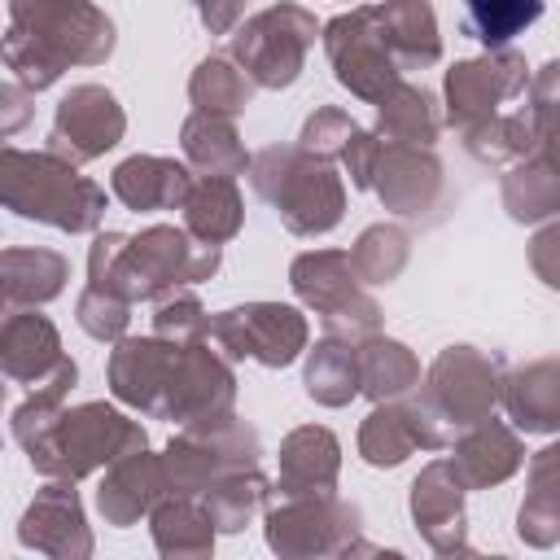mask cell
<instances>
[{"instance_id": "obj_23", "label": "cell", "mask_w": 560, "mask_h": 560, "mask_svg": "<svg viewBox=\"0 0 560 560\" xmlns=\"http://www.w3.org/2000/svg\"><path fill=\"white\" fill-rule=\"evenodd\" d=\"M280 468H284V490L289 494H298V490L315 494V486H328L332 472H337V442H332V433L328 429H298L284 442Z\"/></svg>"}, {"instance_id": "obj_11", "label": "cell", "mask_w": 560, "mask_h": 560, "mask_svg": "<svg viewBox=\"0 0 560 560\" xmlns=\"http://www.w3.org/2000/svg\"><path fill=\"white\" fill-rule=\"evenodd\" d=\"M293 289L324 311V324L332 332H363L359 319L350 311H363V315H376V302H368L359 289H354V276H350V254H302L293 262Z\"/></svg>"}, {"instance_id": "obj_14", "label": "cell", "mask_w": 560, "mask_h": 560, "mask_svg": "<svg viewBox=\"0 0 560 560\" xmlns=\"http://www.w3.org/2000/svg\"><path fill=\"white\" fill-rule=\"evenodd\" d=\"M372 175H376L381 201H389L398 214H420V210L429 206L433 188H438V162H433L429 153L420 158V153L407 149V144L389 149V153L381 158V166H372Z\"/></svg>"}, {"instance_id": "obj_12", "label": "cell", "mask_w": 560, "mask_h": 560, "mask_svg": "<svg viewBox=\"0 0 560 560\" xmlns=\"http://www.w3.org/2000/svg\"><path fill=\"white\" fill-rule=\"evenodd\" d=\"M122 136V109L105 88H74L57 105L52 153H70L74 162L105 153Z\"/></svg>"}, {"instance_id": "obj_1", "label": "cell", "mask_w": 560, "mask_h": 560, "mask_svg": "<svg viewBox=\"0 0 560 560\" xmlns=\"http://www.w3.org/2000/svg\"><path fill=\"white\" fill-rule=\"evenodd\" d=\"M114 394L171 420H214L232 402V372L197 346L122 341L109 363Z\"/></svg>"}, {"instance_id": "obj_18", "label": "cell", "mask_w": 560, "mask_h": 560, "mask_svg": "<svg viewBox=\"0 0 560 560\" xmlns=\"http://www.w3.org/2000/svg\"><path fill=\"white\" fill-rule=\"evenodd\" d=\"M455 472L468 481V486H486V481H503L508 472H516L521 464V442L503 429V424H481L459 442V455L451 459Z\"/></svg>"}, {"instance_id": "obj_21", "label": "cell", "mask_w": 560, "mask_h": 560, "mask_svg": "<svg viewBox=\"0 0 560 560\" xmlns=\"http://www.w3.org/2000/svg\"><path fill=\"white\" fill-rule=\"evenodd\" d=\"M411 512L424 525L429 542L438 538V529H451V538L459 547L464 512H459V472H455V464H429L424 468V477L416 481V494H411Z\"/></svg>"}, {"instance_id": "obj_30", "label": "cell", "mask_w": 560, "mask_h": 560, "mask_svg": "<svg viewBox=\"0 0 560 560\" xmlns=\"http://www.w3.org/2000/svg\"><path fill=\"white\" fill-rule=\"evenodd\" d=\"M503 197H508V210L516 219H547L556 210V197H560L556 192V166H551V158L542 153L538 162H529L516 175H508Z\"/></svg>"}, {"instance_id": "obj_25", "label": "cell", "mask_w": 560, "mask_h": 560, "mask_svg": "<svg viewBox=\"0 0 560 560\" xmlns=\"http://www.w3.org/2000/svg\"><path fill=\"white\" fill-rule=\"evenodd\" d=\"M542 13V0H464V26L486 48H503L512 35L534 26Z\"/></svg>"}, {"instance_id": "obj_29", "label": "cell", "mask_w": 560, "mask_h": 560, "mask_svg": "<svg viewBox=\"0 0 560 560\" xmlns=\"http://www.w3.org/2000/svg\"><path fill=\"white\" fill-rule=\"evenodd\" d=\"M66 525H83L79 499H74L70 486H48L31 503V512L22 521V542L26 547H39V551H52V534H66Z\"/></svg>"}, {"instance_id": "obj_36", "label": "cell", "mask_w": 560, "mask_h": 560, "mask_svg": "<svg viewBox=\"0 0 560 560\" xmlns=\"http://www.w3.org/2000/svg\"><path fill=\"white\" fill-rule=\"evenodd\" d=\"M354 131H359V127H354L346 114H337V109H319V114L306 122L302 140H306V149H319V153H341V149H346V140H350Z\"/></svg>"}, {"instance_id": "obj_3", "label": "cell", "mask_w": 560, "mask_h": 560, "mask_svg": "<svg viewBox=\"0 0 560 560\" xmlns=\"http://www.w3.org/2000/svg\"><path fill=\"white\" fill-rule=\"evenodd\" d=\"M0 206L22 219H39L66 232H83L101 219L105 197L92 179L74 175L57 153H18L0 149Z\"/></svg>"}, {"instance_id": "obj_32", "label": "cell", "mask_w": 560, "mask_h": 560, "mask_svg": "<svg viewBox=\"0 0 560 560\" xmlns=\"http://www.w3.org/2000/svg\"><path fill=\"white\" fill-rule=\"evenodd\" d=\"M407 258V241L398 228H368L354 245V267L368 280H389Z\"/></svg>"}, {"instance_id": "obj_35", "label": "cell", "mask_w": 560, "mask_h": 560, "mask_svg": "<svg viewBox=\"0 0 560 560\" xmlns=\"http://www.w3.org/2000/svg\"><path fill=\"white\" fill-rule=\"evenodd\" d=\"M158 337H175L179 346H188L192 337H201L210 324H206V315H201V306L192 302V298H175V302H162L158 306Z\"/></svg>"}, {"instance_id": "obj_9", "label": "cell", "mask_w": 560, "mask_h": 560, "mask_svg": "<svg viewBox=\"0 0 560 560\" xmlns=\"http://www.w3.org/2000/svg\"><path fill=\"white\" fill-rule=\"evenodd\" d=\"M0 368L13 381H31V389H44V398H61L66 385H74V363L61 359L52 324L35 311L13 315L0 328Z\"/></svg>"}, {"instance_id": "obj_22", "label": "cell", "mask_w": 560, "mask_h": 560, "mask_svg": "<svg viewBox=\"0 0 560 560\" xmlns=\"http://www.w3.org/2000/svg\"><path fill=\"white\" fill-rule=\"evenodd\" d=\"M508 411L516 416L521 429L529 433H547L556 429V411H560V385H556V363L542 359L525 372H516L508 381Z\"/></svg>"}, {"instance_id": "obj_19", "label": "cell", "mask_w": 560, "mask_h": 560, "mask_svg": "<svg viewBox=\"0 0 560 560\" xmlns=\"http://www.w3.org/2000/svg\"><path fill=\"white\" fill-rule=\"evenodd\" d=\"M66 258L48 249H4L0 254V293L9 302H48L61 293Z\"/></svg>"}, {"instance_id": "obj_38", "label": "cell", "mask_w": 560, "mask_h": 560, "mask_svg": "<svg viewBox=\"0 0 560 560\" xmlns=\"http://www.w3.org/2000/svg\"><path fill=\"white\" fill-rule=\"evenodd\" d=\"M44 4H57V0H13V18L18 13H31V9H44Z\"/></svg>"}, {"instance_id": "obj_16", "label": "cell", "mask_w": 560, "mask_h": 560, "mask_svg": "<svg viewBox=\"0 0 560 560\" xmlns=\"http://www.w3.org/2000/svg\"><path fill=\"white\" fill-rule=\"evenodd\" d=\"M376 18H381V35L398 66L438 61L442 44H438V26H433V9L424 0H389L385 9H376Z\"/></svg>"}, {"instance_id": "obj_15", "label": "cell", "mask_w": 560, "mask_h": 560, "mask_svg": "<svg viewBox=\"0 0 560 560\" xmlns=\"http://www.w3.org/2000/svg\"><path fill=\"white\" fill-rule=\"evenodd\" d=\"M158 490H162V464L149 459L144 446H140V451H127L122 455V464L101 481V494L96 499H101V512L114 525H131L158 499Z\"/></svg>"}, {"instance_id": "obj_27", "label": "cell", "mask_w": 560, "mask_h": 560, "mask_svg": "<svg viewBox=\"0 0 560 560\" xmlns=\"http://www.w3.org/2000/svg\"><path fill=\"white\" fill-rule=\"evenodd\" d=\"M306 389H311V398H319L328 407H341L359 389V354L350 346H341V341H324L311 354Z\"/></svg>"}, {"instance_id": "obj_10", "label": "cell", "mask_w": 560, "mask_h": 560, "mask_svg": "<svg viewBox=\"0 0 560 560\" xmlns=\"http://www.w3.org/2000/svg\"><path fill=\"white\" fill-rule=\"evenodd\" d=\"M521 88H529L525 79V61L516 52H494L481 61H459L446 74V101H451V118L464 127H477L494 114L499 101L516 96Z\"/></svg>"}, {"instance_id": "obj_33", "label": "cell", "mask_w": 560, "mask_h": 560, "mask_svg": "<svg viewBox=\"0 0 560 560\" xmlns=\"http://www.w3.org/2000/svg\"><path fill=\"white\" fill-rule=\"evenodd\" d=\"M192 529H210V516L206 512H197V508H188V503H166V508H158V516H153V534H158V547L171 556V551H210V547H201L197 538H188Z\"/></svg>"}, {"instance_id": "obj_24", "label": "cell", "mask_w": 560, "mask_h": 560, "mask_svg": "<svg viewBox=\"0 0 560 560\" xmlns=\"http://www.w3.org/2000/svg\"><path fill=\"white\" fill-rule=\"evenodd\" d=\"M184 149L197 166H206L210 175H228L232 171H245V149L236 144V131L228 118H214V114H192L184 122Z\"/></svg>"}, {"instance_id": "obj_2", "label": "cell", "mask_w": 560, "mask_h": 560, "mask_svg": "<svg viewBox=\"0 0 560 560\" xmlns=\"http://www.w3.org/2000/svg\"><path fill=\"white\" fill-rule=\"evenodd\" d=\"M52 402L57 398H35V402L18 407V416H13L18 442L31 451V464L44 472L83 477L101 459H114V455L144 446V429L131 424L127 416L101 407V402L79 407L70 416H57Z\"/></svg>"}, {"instance_id": "obj_20", "label": "cell", "mask_w": 560, "mask_h": 560, "mask_svg": "<svg viewBox=\"0 0 560 560\" xmlns=\"http://www.w3.org/2000/svg\"><path fill=\"white\" fill-rule=\"evenodd\" d=\"M184 210H188V228L206 245H219L241 228V197L228 175H206L201 184H192L184 197Z\"/></svg>"}, {"instance_id": "obj_28", "label": "cell", "mask_w": 560, "mask_h": 560, "mask_svg": "<svg viewBox=\"0 0 560 560\" xmlns=\"http://www.w3.org/2000/svg\"><path fill=\"white\" fill-rule=\"evenodd\" d=\"M416 372H420L416 359L398 341H372L368 350H359V385L372 398H394V394L411 389Z\"/></svg>"}, {"instance_id": "obj_37", "label": "cell", "mask_w": 560, "mask_h": 560, "mask_svg": "<svg viewBox=\"0 0 560 560\" xmlns=\"http://www.w3.org/2000/svg\"><path fill=\"white\" fill-rule=\"evenodd\" d=\"M26 118H31L26 96H22L18 88H0V140H4V136H13V131H22V127H26Z\"/></svg>"}, {"instance_id": "obj_7", "label": "cell", "mask_w": 560, "mask_h": 560, "mask_svg": "<svg viewBox=\"0 0 560 560\" xmlns=\"http://www.w3.org/2000/svg\"><path fill=\"white\" fill-rule=\"evenodd\" d=\"M324 44H328V57L337 66V79L350 92H359L368 101H385L398 88V61H394L385 35L372 31V9H359L350 18L328 22Z\"/></svg>"}, {"instance_id": "obj_31", "label": "cell", "mask_w": 560, "mask_h": 560, "mask_svg": "<svg viewBox=\"0 0 560 560\" xmlns=\"http://www.w3.org/2000/svg\"><path fill=\"white\" fill-rule=\"evenodd\" d=\"M192 101L206 109V114H236L245 101H249V79L245 70H232L223 57L206 61L192 79Z\"/></svg>"}, {"instance_id": "obj_39", "label": "cell", "mask_w": 560, "mask_h": 560, "mask_svg": "<svg viewBox=\"0 0 560 560\" xmlns=\"http://www.w3.org/2000/svg\"><path fill=\"white\" fill-rule=\"evenodd\" d=\"M0 311H9V298H4V293H0Z\"/></svg>"}, {"instance_id": "obj_34", "label": "cell", "mask_w": 560, "mask_h": 560, "mask_svg": "<svg viewBox=\"0 0 560 560\" xmlns=\"http://www.w3.org/2000/svg\"><path fill=\"white\" fill-rule=\"evenodd\" d=\"M79 324L92 332V337H118L127 328V302L114 298V293H101V289H88L83 302H79Z\"/></svg>"}, {"instance_id": "obj_17", "label": "cell", "mask_w": 560, "mask_h": 560, "mask_svg": "<svg viewBox=\"0 0 560 560\" xmlns=\"http://www.w3.org/2000/svg\"><path fill=\"white\" fill-rule=\"evenodd\" d=\"M359 446H363V459L368 464H398L407 459L416 446H438V433L429 429V420L416 411H398V407H385V411H372L363 433H359Z\"/></svg>"}, {"instance_id": "obj_26", "label": "cell", "mask_w": 560, "mask_h": 560, "mask_svg": "<svg viewBox=\"0 0 560 560\" xmlns=\"http://www.w3.org/2000/svg\"><path fill=\"white\" fill-rule=\"evenodd\" d=\"M381 127H385V136H394L402 144H433V136H438L433 96L424 88H394L381 101Z\"/></svg>"}, {"instance_id": "obj_13", "label": "cell", "mask_w": 560, "mask_h": 560, "mask_svg": "<svg viewBox=\"0 0 560 560\" xmlns=\"http://www.w3.org/2000/svg\"><path fill=\"white\" fill-rule=\"evenodd\" d=\"M192 179L179 162L166 158H131L114 171V192L131 210H175L184 206Z\"/></svg>"}, {"instance_id": "obj_5", "label": "cell", "mask_w": 560, "mask_h": 560, "mask_svg": "<svg viewBox=\"0 0 560 560\" xmlns=\"http://www.w3.org/2000/svg\"><path fill=\"white\" fill-rule=\"evenodd\" d=\"M311 44H315V22L293 4H276L236 31L232 52L245 61L249 79H258L262 88H284L298 79Z\"/></svg>"}, {"instance_id": "obj_6", "label": "cell", "mask_w": 560, "mask_h": 560, "mask_svg": "<svg viewBox=\"0 0 560 560\" xmlns=\"http://www.w3.org/2000/svg\"><path fill=\"white\" fill-rule=\"evenodd\" d=\"M494 398H499V381H494V368L490 359L472 354L468 346H455L446 350L438 363H433V376H429V398H424V420L438 424H477L494 411Z\"/></svg>"}, {"instance_id": "obj_4", "label": "cell", "mask_w": 560, "mask_h": 560, "mask_svg": "<svg viewBox=\"0 0 560 560\" xmlns=\"http://www.w3.org/2000/svg\"><path fill=\"white\" fill-rule=\"evenodd\" d=\"M267 158L280 166L271 171L262 158L254 166V188L280 210L284 228L298 236L328 232L341 219V179L328 171V162L306 158L298 149H267Z\"/></svg>"}, {"instance_id": "obj_8", "label": "cell", "mask_w": 560, "mask_h": 560, "mask_svg": "<svg viewBox=\"0 0 560 560\" xmlns=\"http://www.w3.org/2000/svg\"><path fill=\"white\" fill-rule=\"evenodd\" d=\"M206 332H214L228 354H245V359H258L267 368L293 363L298 350H302V341H306L302 315L293 306H276V302L236 306V311L219 315Z\"/></svg>"}]
</instances>
